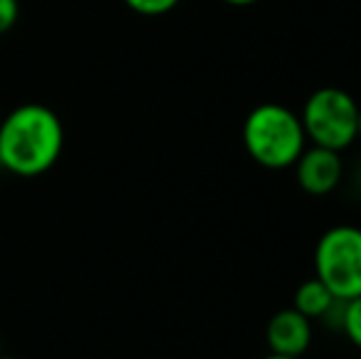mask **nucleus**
<instances>
[{
	"mask_svg": "<svg viewBox=\"0 0 361 359\" xmlns=\"http://www.w3.org/2000/svg\"><path fill=\"white\" fill-rule=\"evenodd\" d=\"M0 355H3V337H0Z\"/></svg>",
	"mask_w": 361,
	"mask_h": 359,
	"instance_id": "2eb2a0df",
	"label": "nucleus"
},
{
	"mask_svg": "<svg viewBox=\"0 0 361 359\" xmlns=\"http://www.w3.org/2000/svg\"><path fill=\"white\" fill-rule=\"evenodd\" d=\"M0 359H18V357H8V355H0Z\"/></svg>",
	"mask_w": 361,
	"mask_h": 359,
	"instance_id": "4468645a",
	"label": "nucleus"
},
{
	"mask_svg": "<svg viewBox=\"0 0 361 359\" xmlns=\"http://www.w3.org/2000/svg\"><path fill=\"white\" fill-rule=\"evenodd\" d=\"M357 116L359 106L344 89L322 87L305 101L300 123L305 138L319 148L342 153L357 140Z\"/></svg>",
	"mask_w": 361,
	"mask_h": 359,
	"instance_id": "7ed1b4c3",
	"label": "nucleus"
},
{
	"mask_svg": "<svg viewBox=\"0 0 361 359\" xmlns=\"http://www.w3.org/2000/svg\"><path fill=\"white\" fill-rule=\"evenodd\" d=\"M266 340L271 347V355L302 357L312 342V320L295 308H286L271 317L266 327Z\"/></svg>",
	"mask_w": 361,
	"mask_h": 359,
	"instance_id": "423d86ee",
	"label": "nucleus"
},
{
	"mask_svg": "<svg viewBox=\"0 0 361 359\" xmlns=\"http://www.w3.org/2000/svg\"><path fill=\"white\" fill-rule=\"evenodd\" d=\"M357 138L361 140V109H359V116H357Z\"/></svg>",
	"mask_w": 361,
	"mask_h": 359,
	"instance_id": "f8f14e48",
	"label": "nucleus"
},
{
	"mask_svg": "<svg viewBox=\"0 0 361 359\" xmlns=\"http://www.w3.org/2000/svg\"><path fill=\"white\" fill-rule=\"evenodd\" d=\"M342 330L361 350V296L342 305Z\"/></svg>",
	"mask_w": 361,
	"mask_h": 359,
	"instance_id": "6e6552de",
	"label": "nucleus"
},
{
	"mask_svg": "<svg viewBox=\"0 0 361 359\" xmlns=\"http://www.w3.org/2000/svg\"><path fill=\"white\" fill-rule=\"evenodd\" d=\"M337 303V298L332 296V293L327 291V286H324L322 281H319L317 276L314 278H307V281H302L298 286V291H295V310L302 312L305 317H310V320H314V317H324L329 310H332Z\"/></svg>",
	"mask_w": 361,
	"mask_h": 359,
	"instance_id": "0eeeda50",
	"label": "nucleus"
},
{
	"mask_svg": "<svg viewBox=\"0 0 361 359\" xmlns=\"http://www.w3.org/2000/svg\"><path fill=\"white\" fill-rule=\"evenodd\" d=\"M64 126L49 106H15L0 123V168L20 178H37L59 160Z\"/></svg>",
	"mask_w": 361,
	"mask_h": 359,
	"instance_id": "f257e3e1",
	"label": "nucleus"
},
{
	"mask_svg": "<svg viewBox=\"0 0 361 359\" xmlns=\"http://www.w3.org/2000/svg\"><path fill=\"white\" fill-rule=\"evenodd\" d=\"M20 18V3L18 0H0V37L15 28Z\"/></svg>",
	"mask_w": 361,
	"mask_h": 359,
	"instance_id": "9d476101",
	"label": "nucleus"
},
{
	"mask_svg": "<svg viewBox=\"0 0 361 359\" xmlns=\"http://www.w3.org/2000/svg\"><path fill=\"white\" fill-rule=\"evenodd\" d=\"M342 158L337 150L310 145L295 160V178L307 195H329L342 180Z\"/></svg>",
	"mask_w": 361,
	"mask_h": 359,
	"instance_id": "39448f33",
	"label": "nucleus"
},
{
	"mask_svg": "<svg viewBox=\"0 0 361 359\" xmlns=\"http://www.w3.org/2000/svg\"><path fill=\"white\" fill-rule=\"evenodd\" d=\"M241 135L246 153L268 170L290 168L307 148L300 116L281 104L256 106L243 121Z\"/></svg>",
	"mask_w": 361,
	"mask_h": 359,
	"instance_id": "f03ea898",
	"label": "nucleus"
},
{
	"mask_svg": "<svg viewBox=\"0 0 361 359\" xmlns=\"http://www.w3.org/2000/svg\"><path fill=\"white\" fill-rule=\"evenodd\" d=\"M314 276L337 300L361 296V229L339 224L327 229L314 249Z\"/></svg>",
	"mask_w": 361,
	"mask_h": 359,
	"instance_id": "20e7f679",
	"label": "nucleus"
},
{
	"mask_svg": "<svg viewBox=\"0 0 361 359\" xmlns=\"http://www.w3.org/2000/svg\"><path fill=\"white\" fill-rule=\"evenodd\" d=\"M263 359H300V357H283V355H268V357H263Z\"/></svg>",
	"mask_w": 361,
	"mask_h": 359,
	"instance_id": "ddd939ff",
	"label": "nucleus"
},
{
	"mask_svg": "<svg viewBox=\"0 0 361 359\" xmlns=\"http://www.w3.org/2000/svg\"><path fill=\"white\" fill-rule=\"evenodd\" d=\"M133 13L147 15V18H155V15H165L172 8L180 5V0H123Z\"/></svg>",
	"mask_w": 361,
	"mask_h": 359,
	"instance_id": "1a4fd4ad",
	"label": "nucleus"
},
{
	"mask_svg": "<svg viewBox=\"0 0 361 359\" xmlns=\"http://www.w3.org/2000/svg\"><path fill=\"white\" fill-rule=\"evenodd\" d=\"M228 5H251V3H258V0H224Z\"/></svg>",
	"mask_w": 361,
	"mask_h": 359,
	"instance_id": "9b49d317",
	"label": "nucleus"
}]
</instances>
